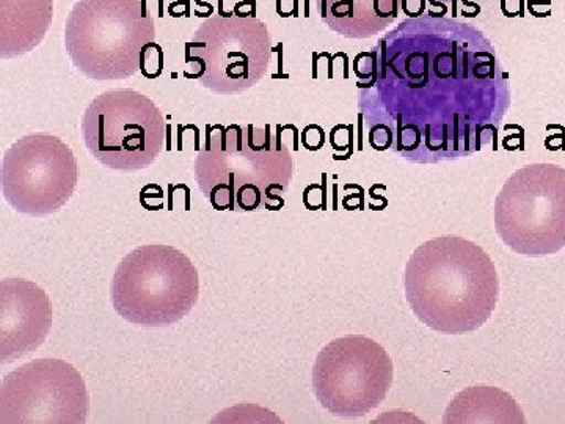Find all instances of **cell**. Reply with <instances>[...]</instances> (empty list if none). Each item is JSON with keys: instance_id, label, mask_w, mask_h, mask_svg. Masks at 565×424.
<instances>
[{"instance_id": "cell-5", "label": "cell", "mask_w": 565, "mask_h": 424, "mask_svg": "<svg viewBox=\"0 0 565 424\" xmlns=\"http://www.w3.org/2000/svg\"><path fill=\"white\" fill-rule=\"evenodd\" d=\"M200 277L185 253L170 245H141L118 264L110 299L122 319L137 326L180 322L199 303Z\"/></svg>"}, {"instance_id": "cell-13", "label": "cell", "mask_w": 565, "mask_h": 424, "mask_svg": "<svg viewBox=\"0 0 565 424\" xmlns=\"http://www.w3.org/2000/svg\"><path fill=\"white\" fill-rule=\"evenodd\" d=\"M52 0L0 2V57H20L35 50L50 31Z\"/></svg>"}, {"instance_id": "cell-7", "label": "cell", "mask_w": 565, "mask_h": 424, "mask_svg": "<svg viewBox=\"0 0 565 424\" xmlns=\"http://www.w3.org/2000/svg\"><path fill=\"white\" fill-rule=\"evenodd\" d=\"M85 147L104 167L121 172L148 169L166 145L163 114L150 96L134 91L96 96L82 118Z\"/></svg>"}, {"instance_id": "cell-11", "label": "cell", "mask_w": 565, "mask_h": 424, "mask_svg": "<svg viewBox=\"0 0 565 424\" xmlns=\"http://www.w3.org/2000/svg\"><path fill=\"white\" fill-rule=\"evenodd\" d=\"M87 416V385L65 360H33L2 379V424H82Z\"/></svg>"}, {"instance_id": "cell-14", "label": "cell", "mask_w": 565, "mask_h": 424, "mask_svg": "<svg viewBox=\"0 0 565 424\" xmlns=\"http://www.w3.org/2000/svg\"><path fill=\"white\" fill-rule=\"evenodd\" d=\"M397 10V0H323L322 18L333 32L362 40L390 28Z\"/></svg>"}, {"instance_id": "cell-6", "label": "cell", "mask_w": 565, "mask_h": 424, "mask_svg": "<svg viewBox=\"0 0 565 424\" xmlns=\"http://www.w3.org/2000/svg\"><path fill=\"white\" fill-rule=\"evenodd\" d=\"M494 229L512 252L546 256L565 247V169L533 163L516 170L494 200Z\"/></svg>"}, {"instance_id": "cell-4", "label": "cell", "mask_w": 565, "mask_h": 424, "mask_svg": "<svg viewBox=\"0 0 565 424\" xmlns=\"http://www.w3.org/2000/svg\"><path fill=\"white\" fill-rule=\"evenodd\" d=\"M156 25L141 0H79L65 28L73 65L93 81H126L140 70Z\"/></svg>"}, {"instance_id": "cell-8", "label": "cell", "mask_w": 565, "mask_h": 424, "mask_svg": "<svg viewBox=\"0 0 565 424\" xmlns=\"http://www.w3.org/2000/svg\"><path fill=\"white\" fill-rule=\"evenodd\" d=\"M393 373L392 357L377 341L348 335L319 352L313 368L315 394L330 414L359 418L384 403Z\"/></svg>"}, {"instance_id": "cell-2", "label": "cell", "mask_w": 565, "mask_h": 424, "mask_svg": "<svg viewBox=\"0 0 565 424\" xmlns=\"http://www.w3.org/2000/svg\"><path fill=\"white\" fill-rule=\"evenodd\" d=\"M500 296L497 267L484 248L441 236L415 248L405 267V297L416 318L445 335L481 329Z\"/></svg>"}, {"instance_id": "cell-1", "label": "cell", "mask_w": 565, "mask_h": 424, "mask_svg": "<svg viewBox=\"0 0 565 424\" xmlns=\"http://www.w3.org/2000/svg\"><path fill=\"white\" fill-rule=\"evenodd\" d=\"M359 71L360 109L374 150L419 163L468 158L497 144L511 85L484 32L418 17L386 33Z\"/></svg>"}, {"instance_id": "cell-3", "label": "cell", "mask_w": 565, "mask_h": 424, "mask_svg": "<svg viewBox=\"0 0 565 424\" xmlns=\"http://www.w3.org/2000/svg\"><path fill=\"white\" fill-rule=\"evenodd\" d=\"M292 169L291 151L270 125L210 126L195 159L196 184L217 211L282 206Z\"/></svg>"}, {"instance_id": "cell-10", "label": "cell", "mask_w": 565, "mask_h": 424, "mask_svg": "<svg viewBox=\"0 0 565 424\" xmlns=\"http://www.w3.org/2000/svg\"><path fill=\"white\" fill-rule=\"evenodd\" d=\"M79 181L73 150L47 132L29 134L3 156V197L14 211L46 218L70 202Z\"/></svg>"}, {"instance_id": "cell-15", "label": "cell", "mask_w": 565, "mask_h": 424, "mask_svg": "<svg viewBox=\"0 0 565 424\" xmlns=\"http://www.w3.org/2000/svg\"><path fill=\"white\" fill-rule=\"evenodd\" d=\"M445 423H523L522 409L511 394L493 386H471L446 409Z\"/></svg>"}, {"instance_id": "cell-9", "label": "cell", "mask_w": 565, "mask_h": 424, "mask_svg": "<svg viewBox=\"0 0 565 424\" xmlns=\"http://www.w3.org/2000/svg\"><path fill=\"white\" fill-rule=\"evenodd\" d=\"M188 62L196 61L204 87L218 95L250 91L269 68L273 39L266 22L248 17H212L185 44Z\"/></svg>"}, {"instance_id": "cell-12", "label": "cell", "mask_w": 565, "mask_h": 424, "mask_svg": "<svg viewBox=\"0 0 565 424\" xmlns=\"http://www.w3.org/2000/svg\"><path fill=\"white\" fill-rule=\"evenodd\" d=\"M51 327L52 305L43 288L20 277L0 282V362L36 351Z\"/></svg>"}]
</instances>
